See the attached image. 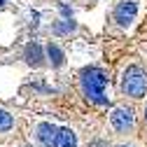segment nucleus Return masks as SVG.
Returning a JSON list of instances; mask_svg holds the SVG:
<instances>
[{
	"instance_id": "nucleus-10",
	"label": "nucleus",
	"mask_w": 147,
	"mask_h": 147,
	"mask_svg": "<svg viewBox=\"0 0 147 147\" xmlns=\"http://www.w3.org/2000/svg\"><path fill=\"white\" fill-rule=\"evenodd\" d=\"M54 30H56V33H70V30H75V24H72V21H63V24L54 26Z\"/></svg>"
},
{
	"instance_id": "nucleus-6",
	"label": "nucleus",
	"mask_w": 147,
	"mask_h": 147,
	"mask_svg": "<svg viewBox=\"0 0 147 147\" xmlns=\"http://www.w3.org/2000/svg\"><path fill=\"white\" fill-rule=\"evenodd\" d=\"M26 61H28L30 65H40V63H42V47H40L38 42H30V45L26 47Z\"/></svg>"
},
{
	"instance_id": "nucleus-12",
	"label": "nucleus",
	"mask_w": 147,
	"mask_h": 147,
	"mask_svg": "<svg viewBox=\"0 0 147 147\" xmlns=\"http://www.w3.org/2000/svg\"><path fill=\"white\" fill-rule=\"evenodd\" d=\"M145 119H147V110H145Z\"/></svg>"
},
{
	"instance_id": "nucleus-4",
	"label": "nucleus",
	"mask_w": 147,
	"mask_h": 147,
	"mask_svg": "<svg viewBox=\"0 0 147 147\" xmlns=\"http://www.w3.org/2000/svg\"><path fill=\"white\" fill-rule=\"evenodd\" d=\"M136 14H138V5L133 3V0H121V3L115 7V21L126 28L128 24L136 19Z\"/></svg>"
},
{
	"instance_id": "nucleus-9",
	"label": "nucleus",
	"mask_w": 147,
	"mask_h": 147,
	"mask_svg": "<svg viewBox=\"0 0 147 147\" xmlns=\"http://www.w3.org/2000/svg\"><path fill=\"white\" fill-rule=\"evenodd\" d=\"M14 126V119L9 112H5V110H0V133L3 131H9V128Z\"/></svg>"
},
{
	"instance_id": "nucleus-3",
	"label": "nucleus",
	"mask_w": 147,
	"mask_h": 147,
	"mask_svg": "<svg viewBox=\"0 0 147 147\" xmlns=\"http://www.w3.org/2000/svg\"><path fill=\"white\" fill-rule=\"evenodd\" d=\"M110 124L115 131L119 133H128L133 128V110L131 107H115L110 115Z\"/></svg>"
},
{
	"instance_id": "nucleus-7",
	"label": "nucleus",
	"mask_w": 147,
	"mask_h": 147,
	"mask_svg": "<svg viewBox=\"0 0 147 147\" xmlns=\"http://www.w3.org/2000/svg\"><path fill=\"white\" fill-rule=\"evenodd\" d=\"M45 51H47V59L51 61V65H54V68H61V65H63L65 56H63V51H61V49H59L56 45H51V42H49Z\"/></svg>"
},
{
	"instance_id": "nucleus-1",
	"label": "nucleus",
	"mask_w": 147,
	"mask_h": 147,
	"mask_svg": "<svg viewBox=\"0 0 147 147\" xmlns=\"http://www.w3.org/2000/svg\"><path fill=\"white\" fill-rule=\"evenodd\" d=\"M80 86L86 100H91L94 105H107V96H105L107 77L100 68H86L80 77Z\"/></svg>"
},
{
	"instance_id": "nucleus-5",
	"label": "nucleus",
	"mask_w": 147,
	"mask_h": 147,
	"mask_svg": "<svg viewBox=\"0 0 147 147\" xmlns=\"http://www.w3.org/2000/svg\"><path fill=\"white\" fill-rule=\"evenodd\" d=\"M38 140L42 147H56V136H59V128L56 126H51L49 121H42L38 124Z\"/></svg>"
},
{
	"instance_id": "nucleus-11",
	"label": "nucleus",
	"mask_w": 147,
	"mask_h": 147,
	"mask_svg": "<svg viewBox=\"0 0 147 147\" xmlns=\"http://www.w3.org/2000/svg\"><path fill=\"white\" fill-rule=\"evenodd\" d=\"M119 147H131V145H119Z\"/></svg>"
},
{
	"instance_id": "nucleus-2",
	"label": "nucleus",
	"mask_w": 147,
	"mask_h": 147,
	"mask_svg": "<svg viewBox=\"0 0 147 147\" xmlns=\"http://www.w3.org/2000/svg\"><path fill=\"white\" fill-rule=\"evenodd\" d=\"M121 91L126 96H133V98H142L145 91H147V72L140 70L138 65H131L124 72V80H121Z\"/></svg>"
},
{
	"instance_id": "nucleus-8",
	"label": "nucleus",
	"mask_w": 147,
	"mask_h": 147,
	"mask_svg": "<svg viewBox=\"0 0 147 147\" xmlns=\"http://www.w3.org/2000/svg\"><path fill=\"white\" fill-rule=\"evenodd\" d=\"M75 133L70 128H59V136H56V147H75Z\"/></svg>"
}]
</instances>
